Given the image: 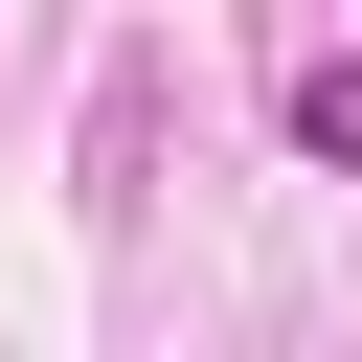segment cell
Listing matches in <instances>:
<instances>
[{
  "label": "cell",
  "mask_w": 362,
  "mask_h": 362,
  "mask_svg": "<svg viewBox=\"0 0 362 362\" xmlns=\"http://www.w3.org/2000/svg\"><path fill=\"white\" fill-rule=\"evenodd\" d=\"M294 158H362V45H317V68H294Z\"/></svg>",
  "instance_id": "cell-1"
}]
</instances>
